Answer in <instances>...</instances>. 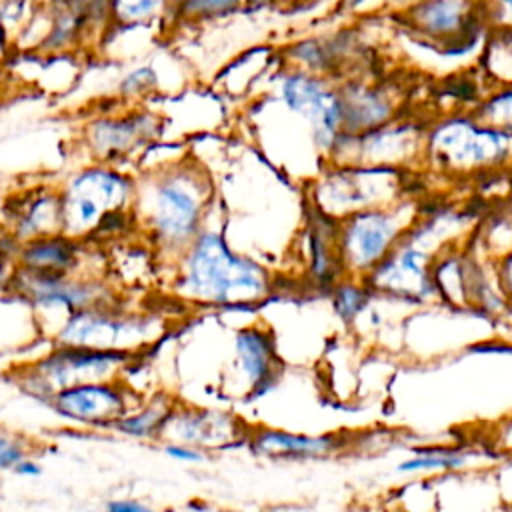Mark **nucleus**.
<instances>
[{"mask_svg": "<svg viewBox=\"0 0 512 512\" xmlns=\"http://www.w3.org/2000/svg\"><path fill=\"white\" fill-rule=\"evenodd\" d=\"M186 288L212 302L250 300L264 292V278L252 262L234 256L220 236L204 234L190 252Z\"/></svg>", "mask_w": 512, "mask_h": 512, "instance_id": "f257e3e1", "label": "nucleus"}, {"mask_svg": "<svg viewBox=\"0 0 512 512\" xmlns=\"http://www.w3.org/2000/svg\"><path fill=\"white\" fill-rule=\"evenodd\" d=\"M132 182L108 168H90L78 174L62 198V230L86 232L108 210L124 208Z\"/></svg>", "mask_w": 512, "mask_h": 512, "instance_id": "f03ea898", "label": "nucleus"}, {"mask_svg": "<svg viewBox=\"0 0 512 512\" xmlns=\"http://www.w3.org/2000/svg\"><path fill=\"white\" fill-rule=\"evenodd\" d=\"M128 358H130L128 350H120V348L64 344L62 348L54 350L34 366L36 380L40 382V384H34V388L42 386L40 396L50 398L58 388L76 384L80 374L100 376L120 366Z\"/></svg>", "mask_w": 512, "mask_h": 512, "instance_id": "7ed1b4c3", "label": "nucleus"}, {"mask_svg": "<svg viewBox=\"0 0 512 512\" xmlns=\"http://www.w3.org/2000/svg\"><path fill=\"white\" fill-rule=\"evenodd\" d=\"M48 400L60 416L94 426H112L128 408L116 384L96 380L58 388Z\"/></svg>", "mask_w": 512, "mask_h": 512, "instance_id": "20e7f679", "label": "nucleus"}, {"mask_svg": "<svg viewBox=\"0 0 512 512\" xmlns=\"http://www.w3.org/2000/svg\"><path fill=\"white\" fill-rule=\"evenodd\" d=\"M200 216L198 194L180 176H168L154 188L152 226L162 240L184 242L196 230Z\"/></svg>", "mask_w": 512, "mask_h": 512, "instance_id": "39448f33", "label": "nucleus"}, {"mask_svg": "<svg viewBox=\"0 0 512 512\" xmlns=\"http://www.w3.org/2000/svg\"><path fill=\"white\" fill-rule=\"evenodd\" d=\"M432 144L446 162L454 166H476L500 158L506 152L508 136L456 120L438 128Z\"/></svg>", "mask_w": 512, "mask_h": 512, "instance_id": "423d86ee", "label": "nucleus"}, {"mask_svg": "<svg viewBox=\"0 0 512 512\" xmlns=\"http://www.w3.org/2000/svg\"><path fill=\"white\" fill-rule=\"evenodd\" d=\"M66 272H46L24 268L14 280L16 288L38 306H62L70 312L96 304L98 288L86 282L64 278Z\"/></svg>", "mask_w": 512, "mask_h": 512, "instance_id": "0eeeda50", "label": "nucleus"}, {"mask_svg": "<svg viewBox=\"0 0 512 512\" xmlns=\"http://www.w3.org/2000/svg\"><path fill=\"white\" fill-rule=\"evenodd\" d=\"M284 98L296 112L304 114L312 124L316 138L330 142L340 122L342 110L338 100L312 78L292 76L284 84Z\"/></svg>", "mask_w": 512, "mask_h": 512, "instance_id": "6e6552de", "label": "nucleus"}, {"mask_svg": "<svg viewBox=\"0 0 512 512\" xmlns=\"http://www.w3.org/2000/svg\"><path fill=\"white\" fill-rule=\"evenodd\" d=\"M394 236V222L386 214L368 212L360 214L348 228L344 236L346 254L358 266L372 264L388 248Z\"/></svg>", "mask_w": 512, "mask_h": 512, "instance_id": "1a4fd4ad", "label": "nucleus"}, {"mask_svg": "<svg viewBox=\"0 0 512 512\" xmlns=\"http://www.w3.org/2000/svg\"><path fill=\"white\" fill-rule=\"evenodd\" d=\"M410 16L422 32L450 36L464 30L468 6L464 0H422L418 6H412Z\"/></svg>", "mask_w": 512, "mask_h": 512, "instance_id": "9d476101", "label": "nucleus"}, {"mask_svg": "<svg viewBox=\"0 0 512 512\" xmlns=\"http://www.w3.org/2000/svg\"><path fill=\"white\" fill-rule=\"evenodd\" d=\"M76 244L64 236H36L20 252V262L30 270L66 272L74 262Z\"/></svg>", "mask_w": 512, "mask_h": 512, "instance_id": "9b49d317", "label": "nucleus"}, {"mask_svg": "<svg viewBox=\"0 0 512 512\" xmlns=\"http://www.w3.org/2000/svg\"><path fill=\"white\" fill-rule=\"evenodd\" d=\"M422 258H424L422 252L414 248H406L402 254L388 260L378 270L376 282L386 290L404 292V294H424L428 284L422 270Z\"/></svg>", "mask_w": 512, "mask_h": 512, "instance_id": "f8f14e48", "label": "nucleus"}, {"mask_svg": "<svg viewBox=\"0 0 512 512\" xmlns=\"http://www.w3.org/2000/svg\"><path fill=\"white\" fill-rule=\"evenodd\" d=\"M144 118H116V120H98L92 124V146L106 154L108 158H114L122 152H126L132 144H136V138L144 134Z\"/></svg>", "mask_w": 512, "mask_h": 512, "instance_id": "ddd939ff", "label": "nucleus"}, {"mask_svg": "<svg viewBox=\"0 0 512 512\" xmlns=\"http://www.w3.org/2000/svg\"><path fill=\"white\" fill-rule=\"evenodd\" d=\"M236 344H238L242 368L252 380H260L270 368L272 348L268 338L256 330H246L238 336Z\"/></svg>", "mask_w": 512, "mask_h": 512, "instance_id": "4468645a", "label": "nucleus"}, {"mask_svg": "<svg viewBox=\"0 0 512 512\" xmlns=\"http://www.w3.org/2000/svg\"><path fill=\"white\" fill-rule=\"evenodd\" d=\"M264 452H280V454H318L328 450L330 442L324 438H302L284 432H266L258 438L256 444Z\"/></svg>", "mask_w": 512, "mask_h": 512, "instance_id": "2eb2a0df", "label": "nucleus"}, {"mask_svg": "<svg viewBox=\"0 0 512 512\" xmlns=\"http://www.w3.org/2000/svg\"><path fill=\"white\" fill-rule=\"evenodd\" d=\"M166 412L160 410L158 406H150L134 416H120L110 428H116L118 432L126 434V436H136V438H150L154 434H158V430L162 428V422L166 420L164 416Z\"/></svg>", "mask_w": 512, "mask_h": 512, "instance_id": "dca6fc26", "label": "nucleus"}, {"mask_svg": "<svg viewBox=\"0 0 512 512\" xmlns=\"http://www.w3.org/2000/svg\"><path fill=\"white\" fill-rule=\"evenodd\" d=\"M346 110L348 112H342L346 114L348 122L354 124V126H368V124H376L380 122L386 114H388V108L384 102H380L376 96L372 94H358V96H352L346 104Z\"/></svg>", "mask_w": 512, "mask_h": 512, "instance_id": "f3484780", "label": "nucleus"}, {"mask_svg": "<svg viewBox=\"0 0 512 512\" xmlns=\"http://www.w3.org/2000/svg\"><path fill=\"white\" fill-rule=\"evenodd\" d=\"M486 116L496 124L512 128V90L490 100L486 106Z\"/></svg>", "mask_w": 512, "mask_h": 512, "instance_id": "a211bd4d", "label": "nucleus"}, {"mask_svg": "<svg viewBox=\"0 0 512 512\" xmlns=\"http://www.w3.org/2000/svg\"><path fill=\"white\" fill-rule=\"evenodd\" d=\"M462 464V458L458 456H422L418 460H410V462H404L400 468L402 470H424V468H452V466H460Z\"/></svg>", "mask_w": 512, "mask_h": 512, "instance_id": "6ab92c4d", "label": "nucleus"}, {"mask_svg": "<svg viewBox=\"0 0 512 512\" xmlns=\"http://www.w3.org/2000/svg\"><path fill=\"white\" fill-rule=\"evenodd\" d=\"M236 4V0H186V10L192 14H216L226 12Z\"/></svg>", "mask_w": 512, "mask_h": 512, "instance_id": "aec40b11", "label": "nucleus"}, {"mask_svg": "<svg viewBox=\"0 0 512 512\" xmlns=\"http://www.w3.org/2000/svg\"><path fill=\"white\" fill-rule=\"evenodd\" d=\"M362 304V294L358 290H354L352 286H344L338 294V306L342 310V316H350L352 312H356Z\"/></svg>", "mask_w": 512, "mask_h": 512, "instance_id": "412c9836", "label": "nucleus"}, {"mask_svg": "<svg viewBox=\"0 0 512 512\" xmlns=\"http://www.w3.org/2000/svg\"><path fill=\"white\" fill-rule=\"evenodd\" d=\"M160 0H120V10L126 16H144L158 6Z\"/></svg>", "mask_w": 512, "mask_h": 512, "instance_id": "4be33fe9", "label": "nucleus"}, {"mask_svg": "<svg viewBox=\"0 0 512 512\" xmlns=\"http://www.w3.org/2000/svg\"><path fill=\"white\" fill-rule=\"evenodd\" d=\"M152 80H154V76H152V72H150L148 68H146V70H136L134 74H130V76L124 80L122 90L128 92V94H132V92H136V90L146 88V84L152 82Z\"/></svg>", "mask_w": 512, "mask_h": 512, "instance_id": "5701e85b", "label": "nucleus"}, {"mask_svg": "<svg viewBox=\"0 0 512 512\" xmlns=\"http://www.w3.org/2000/svg\"><path fill=\"white\" fill-rule=\"evenodd\" d=\"M166 454L176 458V460H182V462H198L202 460V454L196 452L194 448H188V446H166Z\"/></svg>", "mask_w": 512, "mask_h": 512, "instance_id": "b1692460", "label": "nucleus"}, {"mask_svg": "<svg viewBox=\"0 0 512 512\" xmlns=\"http://www.w3.org/2000/svg\"><path fill=\"white\" fill-rule=\"evenodd\" d=\"M108 510H112V512H144L146 506L132 502V500H116V502L108 504Z\"/></svg>", "mask_w": 512, "mask_h": 512, "instance_id": "393cba45", "label": "nucleus"}, {"mask_svg": "<svg viewBox=\"0 0 512 512\" xmlns=\"http://www.w3.org/2000/svg\"><path fill=\"white\" fill-rule=\"evenodd\" d=\"M492 10L500 20L506 22V26H512V0H496Z\"/></svg>", "mask_w": 512, "mask_h": 512, "instance_id": "a878e982", "label": "nucleus"}, {"mask_svg": "<svg viewBox=\"0 0 512 512\" xmlns=\"http://www.w3.org/2000/svg\"><path fill=\"white\" fill-rule=\"evenodd\" d=\"M14 472H16V474H20V476H40L42 468H40L36 462L22 458L20 462H16V466H14Z\"/></svg>", "mask_w": 512, "mask_h": 512, "instance_id": "bb28decb", "label": "nucleus"}, {"mask_svg": "<svg viewBox=\"0 0 512 512\" xmlns=\"http://www.w3.org/2000/svg\"><path fill=\"white\" fill-rule=\"evenodd\" d=\"M506 278H508V284H510V288H512V258H510L508 264H506Z\"/></svg>", "mask_w": 512, "mask_h": 512, "instance_id": "cd10ccee", "label": "nucleus"}, {"mask_svg": "<svg viewBox=\"0 0 512 512\" xmlns=\"http://www.w3.org/2000/svg\"><path fill=\"white\" fill-rule=\"evenodd\" d=\"M250 2H252V4H256V6H262V4H266L268 0H250Z\"/></svg>", "mask_w": 512, "mask_h": 512, "instance_id": "c85d7f7f", "label": "nucleus"}]
</instances>
